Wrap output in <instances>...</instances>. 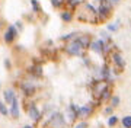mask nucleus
Here are the masks:
<instances>
[{
	"label": "nucleus",
	"mask_w": 131,
	"mask_h": 128,
	"mask_svg": "<svg viewBox=\"0 0 131 128\" xmlns=\"http://www.w3.org/2000/svg\"><path fill=\"white\" fill-rule=\"evenodd\" d=\"M118 26H119V20H115V24L108 25V31H109V32H117Z\"/></svg>",
	"instance_id": "obj_16"
},
{
	"label": "nucleus",
	"mask_w": 131,
	"mask_h": 128,
	"mask_svg": "<svg viewBox=\"0 0 131 128\" xmlns=\"http://www.w3.org/2000/svg\"><path fill=\"white\" fill-rule=\"evenodd\" d=\"M77 39L80 41V44H82V47H83V48H89V47H90V38L88 37V35L77 37Z\"/></svg>",
	"instance_id": "obj_12"
},
{
	"label": "nucleus",
	"mask_w": 131,
	"mask_h": 128,
	"mask_svg": "<svg viewBox=\"0 0 131 128\" xmlns=\"http://www.w3.org/2000/svg\"><path fill=\"white\" fill-rule=\"evenodd\" d=\"M84 48L82 47V44H80V41L77 38L73 39V41H70V42L67 44V47H66V51L69 52L70 55H82V52H83Z\"/></svg>",
	"instance_id": "obj_2"
},
{
	"label": "nucleus",
	"mask_w": 131,
	"mask_h": 128,
	"mask_svg": "<svg viewBox=\"0 0 131 128\" xmlns=\"http://www.w3.org/2000/svg\"><path fill=\"white\" fill-rule=\"evenodd\" d=\"M16 35H18V31H16V28H15V26H9V28H7V31L5 32V41H6L7 44L13 42L15 38H16Z\"/></svg>",
	"instance_id": "obj_4"
},
{
	"label": "nucleus",
	"mask_w": 131,
	"mask_h": 128,
	"mask_svg": "<svg viewBox=\"0 0 131 128\" xmlns=\"http://www.w3.org/2000/svg\"><path fill=\"white\" fill-rule=\"evenodd\" d=\"M111 3H117V2H119V0H109Z\"/></svg>",
	"instance_id": "obj_27"
},
{
	"label": "nucleus",
	"mask_w": 131,
	"mask_h": 128,
	"mask_svg": "<svg viewBox=\"0 0 131 128\" xmlns=\"http://www.w3.org/2000/svg\"><path fill=\"white\" fill-rule=\"evenodd\" d=\"M24 128H34V127H31V125H25Z\"/></svg>",
	"instance_id": "obj_28"
},
{
	"label": "nucleus",
	"mask_w": 131,
	"mask_h": 128,
	"mask_svg": "<svg viewBox=\"0 0 131 128\" xmlns=\"http://www.w3.org/2000/svg\"><path fill=\"white\" fill-rule=\"evenodd\" d=\"M5 66L7 67V68L10 67V61H9V60H5Z\"/></svg>",
	"instance_id": "obj_26"
},
{
	"label": "nucleus",
	"mask_w": 131,
	"mask_h": 128,
	"mask_svg": "<svg viewBox=\"0 0 131 128\" xmlns=\"http://www.w3.org/2000/svg\"><path fill=\"white\" fill-rule=\"evenodd\" d=\"M77 19L82 20V22L96 24V22H99V19H98V10L95 9L90 3H88V2L80 3V7H79V10H77Z\"/></svg>",
	"instance_id": "obj_1"
},
{
	"label": "nucleus",
	"mask_w": 131,
	"mask_h": 128,
	"mask_svg": "<svg viewBox=\"0 0 131 128\" xmlns=\"http://www.w3.org/2000/svg\"><path fill=\"white\" fill-rule=\"evenodd\" d=\"M112 61H114V64H115L119 70H122V68L125 67V61H124V58L121 57V54H119V52H114V54H112Z\"/></svg>",
	"instance_id": "obj_6"
},
{
	"label": "nucleus",
	"mask_w": 131,
	"mask_h": 128,
	"mask_svg": "<svg viewBox=\"0 0 131 128\" xmlns=\"http://www.w3.org/2000/svg\"><path fill=\"white\" fill-rule=\"evenodd\" d=\"M90 50L95 52H98V54H101V52L105 51V41L103 39H98V41H93V42L90 44Z\"/></svg>",
	"instance_id": "obj_5"
},
{
	"label": "nucleus",
	"mask_w": 131,
	"mask_h": 128,
	"mask_svg": "<svg viewBox=\"0 0 131 128\" xmlns=\"http://www.w3.org/2000/svg\"><path fill=\"white\" fill-rule=\"evenodd\" d=\"M90 112H92V108H90L89 105H88V106H82V108H80V111H79V115H77V117H79V118H88V117H89L90 115Z\"/></svg>",
	"instance_id": "obj_9"
},
{
	"label": "nucleus",
	"mask_w": 131,
	"mask_h": 128,
	"mask_svg": "<svg viewBox=\"0 0 131 128\" xmlns=\"http://www.w3.org/2000/svg\"><path fill=\"white\" fill-rule=\"evenodd\" d=\"M76 37V32H73V33H69V35H64V37H61V39H71V38H74Z\"/></svg>",
	"instance_id": "obj_23"
},
{
	"label": "nucleus",
	"mask_w": 131,
	"mask_h": 128,
	"mask_svg": "<svg viewBox=\"0 0 131 128\" xmlns=\"http://www.w3.org/2000/svg\"><path fill=\"white\" fill-rule=\"evenodd\" d=\"M15 98H16V96H15V92L12 89L5 90V100H6V103H12Z\"/></svg>",
	"instance_id": "obj_11"
},
{
	"label": "nucleus",
	"mask_w": 131,
	"mask_h": 128,
	"mask_svg": "<svg viewBox=\"0 0 131 128\" xmlns=\"http://www.w3.org/2000/svg\"><path fill=\"white\" fill-rule=\"evenodd\" d=\"M106 89H108V85H106L105 80H99V82H96V83H93V95L96 96V98H101L102 93Z\"/></svg>",
	"instance_id": "obj_3"
},
{
	"label": "nucleus",
	"mask_w": 131,
	"mask_h": 128,
	"mask_svg": "<svg viewBox=\"0 0 131 128\" xmlns=\"http://www.w3.org/2000/svg\"><path fill=\"white\" fill-rule=\"evenodd\" d=\"M10 115L13 118H18L19 117V103H18V99L15 98L13 102H12V109H10Z\"/></svg>",
	"instance_id": "obj_10"
},
{
	"label": "nucleus",
	"mask_w": 131,
	"mask_h": 128,
	"mask_svg": "<svg viewBox=\"0 0 131 128\" xmlns=\"http://www.w3.org/2000/svg\"><path fill=\"white\" fill-rule=\"evenodd\" d=\"M22 87H24V90H25V95H28V96H29L31 93H34V86L31 85V83H25Z\"/></svg>",
	"instance_id": "obj_15"
},
{
	"label": "nucleus",
	"mask_w": 131,
	"mask_h": 128,
	"mask_svg": "<svg viewBox=\"0 0 131 128\" xmlns=\"http://www.w3.org/2000/svg\"><path fill=\"white\" fill-rule=\"evenodd\" d=\"M74 128H88V124L84 122V121H82V122L76 124V125H74Z\"/></svg>",
	"instance_id": "obj_22"
},
{
	"label": "nucleus",
	"mask_w": 131,
	"mask_h": 128,
	"mask_svg": "<svg viewBox=\"0 0 131 128\" xmlns=\"http://www.w3.org/2000/svg\"><path fill=\"white\" fill-rule=\"evenodd\" d=\"M0 112H2V115H5V117L9 114V111H7V108H6V105L3 103L2 100H0Z\"/></svg>",
	"instance_id": "obj_19"
},
{
	"label": "nucleus",
	"mask_w": 131,
	"mask_h": 128,
	"mask_svg": "<svg viewBox=\"0 0 131 128\" xmlns=\"http://www.w3.org/2000/svg\"><path fill=\"white\" fill-rule=\"evenodd\" d=\"M121 124L124 128H131V117L128 115V117H124V118L121 119Z\"/></svg>",
	"instance_id": "obj_14"
},
{
	"label": "nucleus",
	"mask_w": 131,
	"mask_h": 128,
	"mask_svg": "<svg viewBox=\"0 0 131 128\" xmlns=\"http://www.w3.org/2000/svg\"><path fill=\"white\" fill-rule=\"evenodd\" d=\"M118 105H119V98H118V96H112V98H111V106L115 108Z\"/></svg>",
	"instance_id": "obj_20"
},
{
	"label": "nucleus",
	"mask_w": 131,
	"mask_h": 128,
	"mask_svg": "<svg viewBox=\"0 0 131 128\" xmlns=\"http://www.w3.org/2000/svg\"><path fill=\"white\" fill-rule=\"evenodd\" d=\"M31 5H32V7H34V12H39V10H41L39 3H38L37 0H31Z\"/></svg>",
	"instance_id": "obj_21"
},
{
	"label": "nucleus",
	"mask_w": 131,
	"mask_h": 128,
	"mask_svg": "<svg viewBox=\"0 0 131 128\" xmlns=\"http://www.w3.org/2000/svg\"><path fill=\"white\" fill-rule=\"evenodd\" d=\"M67 5H69L70 9H74V7H77L80 5V0H67Z\"/></svg>",
	"instance_id": "obj_17"
},
{
	"label": "nucleus",
	"mask_w": 131,
	"mask_h": 128,
	"mask_svg": "<svg viewBox=\"0 0 131 128\" xmlns=\"http://www.w3.org/2000/svg\"><path fill=\"white\" fill-rule=\"evenodd\" d=\"M51 125L54 128L56 127H61L63 124H64V119H63V117H61V114H58V112H56V114L51 115Z\"/></svg>",
	"instance_id": "obj_7"
},
{
	"label": "nucleus",
	"mask_w": 131,
	"mask_h": 128,
	"mask_svg": "<svg viewBox=\"0 0 131 128\" xmlns=\"http://www.w3.org/2000/svg\"><path fill=\"white\" fill-rule=\"evenodd\" d=\"M61 19L64 20V22H71V19H73V15H71V12H63L61 13Z\"/></svg>",
	"instance_id": "obj_13"
},
{
	"label": "nucleus",
	"mask_w": 131,
	"mask_h": 128,
	"mask_svg": "<svg viewBox=\"0 0 131 128\" xmlns=\"http://www.w3.org/2000/svg\"><path fill=\"white\" fill-rule=\"evenodd\" d=\"M28 114H29V117H31L34 121H39V118H41V112L38 111V108L35 106V105H31V106H29Z\"/></svg>",
	"instance_id": "obj_8"
},
{
	"label": "nucleus",
	"mask_w": 131,
	"mask_h": 128,
	"mask_svg": "<svg viewBox=\"0 0 131 128\" xmlns=\"http://www.w3.org/2000/svg\"><path fill=\"white\" fill-rule=\"evenodd\" d=\"M117 122H118V118L115 117V115H111V117L108 118V125H109V127H114Z\"/></svg>",
	"instance_id": "obj_18"
},
{
	"label": "nucleus",
	"mask_w": 131,
	"mask_h": 128,
	"mask_svg": "<svg viewBox=\"0 0 131 128\" xmlns=\"http://www.w3.org/2000/svg\"><path fill=\"white\" fill-rule=\"evenodd\" d=\"M51 5L54 6V7H60V6H61V2H60V0H51Z\"/></svg>",
	"instance_id": "obj_24"
},
{
	"label": "nucleus",
	"mask_w": 131,
	"mask_h": 128,
	"mask_svg": "<svg viewBox=\"0 0 131 128\" xmlns=\"http://www.w3.org/2000/svg\"><path fill=\"white\" fill-rule=\"evenodd\" d=\"M103 112H105V114H106V115H109V114H111V112H112V106H108V108L105 109Z\"/></svg>",
	"instance_id": "obj_25"
}]
</instances>
